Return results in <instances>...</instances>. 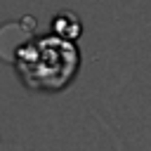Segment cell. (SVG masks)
Instances as JSON below:
<instances>
[{"label": "cell", "instance_id": "6da1fadb", "mask_svg": "<svg viewBox=\"0 0 151 151\" xmlns=\"http://www.w3.org/2000/svg\"><path fill=\"white\" fill-rule=\"evenodd\" d=\"M12 61L26 90L54 94L76 80L80 71V50L78 42L50 33L21 42Z\"/></svg>", "mask_w": 151, "mask_h": 151}, {"label": "cell", "instance_id": "7a4b0ae2", "mask_svg": "<svg viewBox=\"0 0 151 151\" xmlns=\"http://www.w3.org/2000/svg\"><path fill=\"white\" fill-rule=\"evenodd\" d=\"M50 28H52L54 35H59V38H64V40H71V42H78L80 35H83V21H80V17H78L76 12H71V9L57 12V14L52 17V21H50Z\"/></svg>", "mask_w": 151, "mask_h": 151}]
</instances>
